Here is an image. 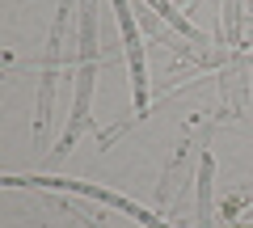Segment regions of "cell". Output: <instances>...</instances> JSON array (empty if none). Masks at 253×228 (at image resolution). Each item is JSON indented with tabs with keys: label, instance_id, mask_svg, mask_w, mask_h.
<instances>
[{
	"label": "cell",
	"instance_id": "6da1fadb",
	"mask_svg": "<svg viewBox=\"0 0 253 228\" xmlns=\"http://www.w3.org/2000/svg\"><path fill=\"white\" fill-rule=\"evenodd\" d=\"M93 76H97V0H81V72H76V101H72V119L63 127L59 144L51 148V161H63L72 152L76 136L89 127V106H93Z\"/></svg>",
	"mask_w": 253,
	"mask_h": 228
},
{
	"label": "cell",
	"instance_id": "7a4b0ae2",
	"mask_svg": "<svg viewBox=\"0 0 253 228\" xmlns=\"http://www.w3.org/2000/svg\"><path fill=\"white\" fill-rule=\"evenodd\" d=\"M114 17L123 30V46H126V68H131V97H135V119L148 114V64H144V38H139L135 13L126 0H114Z\"/></svg>",
	"mask_w": 253,
	"mask_h": 228
},
{
	"label": "cell",
	"instance_id": "3957f363",
	"mask_svg": "<svg viewBox=\"0 0 253 228\" xmlns=\"http://www.w3.org/2000/svg\"><path fill=\"white\" fill-rule=\"evenodd\" d=\"M63 26H68V0H59L51 26V43H46V68H42V85H38V114H34V136L42 139L51 127V106H55V81H59V46H63Z\"/></svg>",
	"mask_w": 253,
	"mask_h": 228
},
{
	"label": "cell",
	"instance_id": "277c9868",
	"mask_svg": "<svg viewBox=\"0 0 253 228\" xmlns=\"http://www.w3.org/2000/svg\"><path fill=\"white\" fill-rule=\"evenodd\" d=\"M148 4H152V9H156V17H161V21H165V17H169V26H173V30H177V34H186V38H190V43H194V46H203V43H207V38H203V34H199V30H194V26H190V21H186V17H181V13H177V9H173L169 0H148Z\"/></svg>",
	"mask_w": 253,
	"mask_h": 228
}]
</instances>
